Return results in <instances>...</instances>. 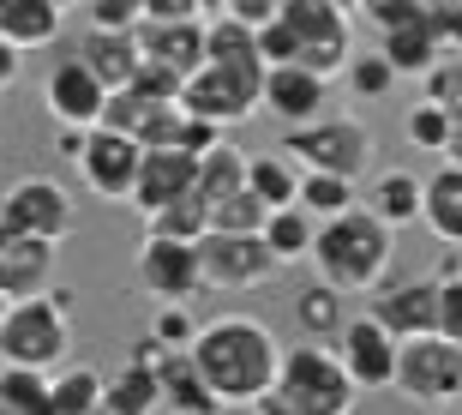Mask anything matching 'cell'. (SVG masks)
<instances>
[{
  "label": "cell",
  "instance_id": "obj_4",
  "mask_svg": "<svg viewBox=\"0 0 462 415\" xmlns=\"http://www.w3.org/2000/svg\"><path fill=\"white\" fill-rule=\"evenodd\" d=\"M276 403L289 415H355L360 391L348 380V367L337 362L330 344H289L282 349V373H276Z\"/></svg>",
  "mask_w": 462,
  "mask_h": 415
},
{
  "label": "cell",
  "instance_id": "obj_8",
  "mask_svg": "<svg viewBox=\"0 0 462 415\" xmlns=\"http://www.w3.org/2000/svg\"><path fill=\"white\" fill-rule=\"evenodd\" d=\"M79 223V205H72V193L49 174H24L13 187L0 193V229H13V235H31L42 247H60Z\"/></svg>",
  "mask_w": 462,
  "mask_h": 415
},
{
  "label": "cell",
  "instance_id": "obj_1",
  "mask_svg": "<svg viewBox=\"0 0 462 415\" xmlns=\"http://www.w3.org/2000/svg\"><path fill=\"white\" fill-rule=\"evenodd\" d=\"M282 349L289 344L258 313H217V319H205V331H199V344L187 355L223 410H253V403H264L276 391Z\"/></svg>",
  "mask_w": 462,
  "mask_h": 415
},
{
  "label": "cell",
  "instance_id": "obj_26",
  "mask_svg": "<svg viewBox=\"0 0 462 415\" xmlns=\"http://www.w3.org/2000/svg\"><path fill=\"white\" fill-rule=\"evenodd\" d=\"M294 325H300L307 344H337V331L348 325V295L312 277L307 289L294 295Z\"/></svg>",
  "mask_w": 462,
  "mask_h": 415
},
{
  "label": "cell",
  "instance_id": "obj_51",
  "mask_svg": "<svg viewBox=\"0 0 462 415\" xmlns=\"http://www.w3.org/2000/svg\"><path fill=\"white\" fill-rule=\"evenodd\" d=\"M432 415H462V403H450V410H432Z\"/></svg>",
  "mask_w": 462,
  "mask_h": 415
},
{
  "label": "cell",
  "instance_id": "obj_22",
  "mask_svg": "<svg viewBox=\"0 0 462 415\" xmlns=\"http://www.w3.org/2000/svg\"><path fill=\"white\" fill-rule=\"evenodd\" d=\"M72 61L97 72V79L108 85V97H115V90H133L138 67H144L138 36H108V31H79V42H72Z\"/></svg>",
  "mask_w": 462,
  "mask_h": 415
},
{
  "label": "cell",
  "instance_id": "obj_32",
  "mask_svg": "<svg viewBox=\"0 0 462 415\" xmlns=\"http://www.w3.org/2000/svg\"><path fill=\"white\" fill-rule=\"evenodd\" d=\"M312 241H319V223H312L300 205L271 211V223H264V247H271V259H276V265H300V259H312Z\"/></svg>",
  "mask_w": 462,
  "mask_h": 415
},
{
  "label": "cell",
  "instance_id": "obj_9",
  "mask_svg": "<svg viewBox=\"0 0 462 415\" xmlns=\"http://www.w3.org/2000/svg\"><path fill=\"white\" fill-rule=\"evenodd\" d=\"M133 277H138V289L151 295V307H187L192 295L205 289L199 247H187V241H162V235H144V241H138Z\"/></svg>",
  "mask_w": 462,
  "mask_h": 415
},
{
  "label": "cell",
  "instance_id": "obj_33",
  "mask_svg": "<svg viewBox=\"0 0 462 415\" xmlns=\"http://www.w3.org/2000/svg\"><path fill=\"white\" fill-rule=\"evenodd\" d=\"M144 235H162V241H187V247H199V241L210 235V205L199 199V193H187V199L162 205L156 217H144Z\"/></svg>",
  "mask_w": 462,
  "mask_h": 415
},
{
  "label": "cell",
  "instance_id": "obj_13",
  "mask_svg": "<svg viewBox=\"0 0 462 415\" xmlns=\"http://www.w3.org/2000/svg\"><path fill=\"white\" fill-rule=\"evenodd\" d=\"M180 108L192 121H210V127H228V121H246L253 108H264V79H240V72L223 67H199L180 90Z\"/></svg>",
  "mask_w": 462,
  "mask_h": 415
},
{
  "label": "cell",
  "instance_id": "obj_14",
  "mask_svg": "<svg viewBox=\"0 0 462 415\" xmlns=\"http://www.w3.org/2000/svg\"><path fill=\"white\" fill-rule=\"evenodd\" d=\"M138 169H144V145L120 133H90L85 156H79V181H85L103 205H133Z\"/></svg>",
  "mask_w": 462,
  "mask_h": 415
},
{
  "label": "cell",
  "instance_id": "obj_43",
  "mask_svg": "<svg viewBox=\"0 0 462 415\" xmlns=\"http://www.w3.org/2000/svg\"><path fill=\"white\" fill-rule=\"evenodd\" d=\"M360 18L378 24V36H391V31H402V24L420 18V0H373V6H360Z\"/></svg>",
  "mask_w": 462,
  "mask_h": 415
},
{
  "label": "cell",
  "instance_id": "obj_40",
  "mask_svg": "<svg viewBox=\"0 0 462 415\" xmlns=\"http://www.w3.org/2000/svg\"><path fill=\"white\" fill-rule=\"evenodd\" d=\"M79 18H85V31L138 36V24H144V0H85Z\"/></svg>",
  "mask_w": 462,
  "mask_h": 415
},
{
  "label": "cell",
  "instance_id": "obj_24",
  "mask_svg": "<svg viewBox=\"0 0 462 415\" xmlns=\"http://www.w3.org/2000/svg\"><path fill=\"white\" fill-rule=\"evenodd\" d=\"M420 229L445 253H462V169L457 163H439L427 174V217H420Z\"/></svg>",
  "mask_w": 462,
  "mask_h": 415
},
{
  "label": "cell",
  "instance_id": "obj_7",
  "mask_svg": "<svg viewBox=\"0 0 462 415\" xmlns=\"http://www.w3.org/2000/svg\"><path fill=\"white\" fill-rule=\"evenodd\" d=\"M396 398L420 403V410H450L462 403V344L450 337H409L396 355Z\"/></svg>",
  "mask_w": 462,
  "mask_h": 415
},
{
  "label": "cell",
  "instance_id": "obj_48",
  "mask_svg": "<svg viewBox=\"0 0 462 415\" xmlns=\"http://www.w3.org/2000/svg\"><path fill=\"white\" fill-rule=\"evenodd\" d=\"M246 415H289V410H282V403H276V398H264V403H253V410H246Z\"/></svg>",
  "mask_w": 462,
  "mask_h": 415
},
{
  "label": "cell",
  "instance_id": "obj_41",
  "mask_svg": "<svg viewBox=\"0 0 462 415\" xmlns=\"http://www.w3.org/2000/svg\"><path fill=\"white\" fill-rule=\"evenodd\" d=\"M199 331H205V319H192V307H151V337L169 355H187L199 344Z\"/></svg>",
  "mask_w": 462,
  "mask_h": 415
},
{
  "label": "cell",
  "instance_id": "obj_31",
  "mask_svg": "<svg viewBox=\"0 0 462 415\" xmlns=\"http://www.w3.org/2000/svg\"><path fill=\"white\" fill-rule=\"evenodd\" d=\"M162 410L169 415H217L223 410V403L210 398V385L199 380L192 355H174V362L162 367Z\"/></svg>",
  "mask_w": 462,
  "mask_h": 415
},
{
  "label": "cell",
  "instance_id": "obj_10",
  "mask_svg": "<svg viewBox=\"0 0 462 415\" xmlns=\"http://www.w3.org/2000/svg\"><path fill=\"white\" fill-rule=\"evenodd\" d=\"M330 349H337V362L348 367V380H355L360 398H366V391H396V355H402V337H391L373 313H348V325L337 331Z\"/></svg>",
  "mask_w": 462,
  "mask_h": 415
},
{
  "label": "cell",
  "instance_id": "obj_21",
  "mask_svg": "<svg viewBox=\"0 0 462 415\" xmlns=\"http://www.w3.org/2000/svg\"><path fill=\"white\" fill-rule=\"evenodd\" d=\"M0 36H6L18 54L54 49V42L67 36V6H60V0H0Z\"/></svg>",
  "mask_w": 462,
  "mask_h": 415
},
{
  "label": "cell",
  "instance_id": "obj_45",
  "mask_svg": "<svg viewBox=\"0 0 462 415\" xmlns=\"http://www.w3.org/2000/svg\"><path fill=\"white\" fill-rule=\"evenodd\" d=\"M210 6H199V0H144V18H156V24H174V18H205Z\"/></svg>",
  "mask_w": 462,
  "mask_h": 415
},
{
  "label": "cell",
  "instance_id": "obj_6",
  "mask_svg": "<svg viewBox=\"0 0 462 415\" xmlns=\"http://www.w3.org/2000/svg\"><path fill=\"white\" fill-rule=\"evenodd\" d=\"M282 24L300 36V67L312 79H325V85H337L348 72V61L360 54L355 49V18L337 0H282Z\"/></svg>",
  "mask_w": 462,
  "mask_h": 415
},
{
  "label": "cell",
  "instance_id": "obj_23",
  "mask_svg": "<svg viewBox=\"0 0 462 415\" xmlns=\"http://www.w3.org/2000/svg\"><path fill=\"white\" fill-rule=\"evenodd\" d=\"M205 67H223V72H240V79H264V54H258V31L235 24L223 6H210L205 18Z\"/></svg>",
  "mask_w": 462,
  "mask_h": 415
},
{
  "label": "cell",
  "instance_id": "obj_28",
  "mask_svg": "<svg viewBox=\"0 0 462 415\" xmlns=\"http://www.w3.org/2000/svg\"><path fill=\"white\" fill-rule=\"evenodd\" d=\"M378 54L391 61L396 79H427L439 61H445V49H439V36L427 31V18H414V24H402V31L378 36Z\"/></svg>",
  "mask_w": 462,
  "mask_h": 415
},
{
  "label": "cell",
  "instance_id": "obj_44",
  "mask_svg": "<svg viewBox=\"0 0 462 415\" xmlns=\"http://www.w3.org/2000/svg\"><path fill=\"white\" fill-rule=\"evenodd\" d=\"M235 24H246V31H271L276 18H282V0H217Z\"/></svg>",
  "mask_w": 462,
  "mask_h": 415
},
{
  "label": "cell",
  "instance_id": "obj_36",
  "mask_svg": "<svg viewBox=\"0 0 462 415\" xmlns=\"http://www.w3.org/2000/svg\"><path fill=\"white\" fill-rule=\"evenodd\" d=\"M432 283H439V337L462 344V253H445L432 265Z\"/></svg>",
  "mask_w": 462,
  "mask_h": 415
},
{
  "label": "cell",
  "instance_id": "obj_18",
  "mask_svg": "<svg viewBox=\"0 0 462 415\" xmlns=\"http://www.w3.org/2000/svg\"><path fill=\"white\" fill-rule=\"evenodd\" d=\"M199 193V156L187 151H144V169H138V193H133V211L138 217H156L162 205Z\"/></svg>",
  "mask_w": 462,
  "mask_h": 415
},
{
  "label": "cell",
  "instance_id": "obj_25",
  "mask_svg": "<svg viewBox=\"0 0 462 415\" xmlns=\"http://www.w3.org/2000/svg\"><path fill=\"white\" fill-rule=\"evenodd\" d=\"M300 181H307V169H300L294 156H282V151H258L253 169H246V193H253L264 211L300 205Z\"/></svg>",
  "mask_w": 462,
  "mask_h": 415
},
{
  "label": "cell",
  "instance_id": "obj_29",
  "mask_svg": "<svg viewBox=\"0 0 462 415\" xmlns=\"http://www.w3.org/2000/svg\"><path fill=\"white\" fill-rule=\"evenodd\" d=\"M246 169H253V156L223 138L210 156H199V199H205V205H223V199L246 193Z\"/></svg>",
  "mask_w": 462,
  "mask_h": 415
},
{
  "label": "cell",
  "instance_id": "obj_37",
  "mask_svg": "<svg viewBox=\"0 0 462 415\" xmlns=\"http://www.w3.org/2000/svg\"><path fill=\"white\" fill-rule=\"evenodd\" d=\"M343 85L355 90L360 103H384V97H391V90H396V72H391V61H384V54H378V49H360L355 61H348Z\"/></svg>",
  "mask_w": 462,
  "mask_h": 415
},
{
  "label": "cell",
  "instance_id": "obj_49",
  "mask_svg": "<svg viewBox=\"0 0 462 415\" xmlns=\"http://www.w3.org/2000/svg\"><path fill=\"white\" fill-rule=\"evenodd\" d=\"M445 163H457V169H462V127H457V138H450V151H445Z\"/></svg>",
  "mask_w": 462,
  "mask_h": 415
},
{
  "label": "cell",
  "instance_id": "obj_46",
  "mask_svg": "<svg viewBox=\"0 0 462 415\" xmlns=\"http://www.w3.org/2000/svg\"><path fill=\"white\" fill-rule=\"evenodd\" d=\"M18 72H24V54H18L13 42H6V36H0V97H6V90L18 85Z\"/></svg>",
  "mask_w": 462,
  "mask_h": 415
},
{
  "label": "cell",
  "instance_id": "obj_35",
  "mask_svg": "<svg viewBox=\"0 0 462 415\" xmlns=\"http://www.w3.org/2000/svg\"><path fill=\"white\" fill-rule=\"evenodd\" d=\"M402 138H409L414 151H427V156H445L450 151V138H457V121H450L445 108H432L414 97L409 115H402Z\"/></svg>",
  "mask_w": 462,
  "mask_h": 415
},
{
  "label": "cell",
  "instance_id": "obj_50",
  "mask_svg": "<svg viewBox=\"0 0 462 415\" xmlns=\"http://www.w3.org/2000/svg\"><path fill=\"white\" fill-rule=\"evenodd\" d=\"M6 313H13V301H6V295H0V325H6Z\"/></svg>",
  "mask_w": 462,
  "mask_h": 415
},
{
  "label": "cell",
  "instance_id": "obj_19",
  "mask_svg": "<svg viewBox=\"0 0 462 415\" xmlns=\"http://www.w3.org/2000/svg\"><path fill=\"white\" fill-rule=\"evenodd\" d=\"M360 205L373 211L384 229H396V235H402V229H420V217H427V174H414V169H378Z\"/></svg>",
  "mask_w": 462,
  "mask_h": 415
},
{
  "label": "cell",
  "instance_id": "obj_12",
  "mask_svg": "<svg viewBox=\"0 0 462 415\" xmlns=\"http://www.w3.org/2000/svg\"><path fill=\"white\" fill-rule=\"evenodd\" d=\"M42 108H49V121L60 127V133H97V127H103V108H108V85L67 54V61H54L49 79H42Z\"/></svg>",
  "mask_w": 462,
  "mask_h": 415
},
{
  "label": "cell",
  "instance_id": "obj_47",
  "mask_svg": "<svg viewBox=\"0 0 462 415\" xmlns=\"http://www.w3.org/2000/svg\"><path fill=\"white\" fill-rule=\"evenodd\" d=\"M85 145H90V133H54V156H60V163H72V169H79Z\"/></svg>",
  "mask_w": 462,
  "mask_h": 415
},
{
  "label": "cell",
  "instance_id": "obj_17",
  "mask_svg": "<svg viewBox=\"0 0 462 415\" xmlns=\"http://www.w3.org/2000/svg\"><path fill=\"white\" fill-rule=\"evenodd\" d=\"M205 18H174V24L144 18V24H138V54H144V67H162V72H174V79H192V72L205 67Z\"/></svg>",
  "mask_w": 462,
  "mask_h": 415
},
{
  "label": "cell",
  "instance_id": "obj_27",
  "mask_svg": "<svg viewBox=\"0 0 462 415\" xmlns=\"http://www.w3.org/2000/svg\"><path fill=\"white\" fill-rule=\"evenodd\" d=\"M103 415H169L162 410V380H156L151 367H138V362H120L115 373H108Z\"/></svg>",
  "mask_w": 462,
  "mask_h": 415
},
{
  "label": "cell",
  "instance_id": "obj_5",
  "mask_svg": "<svg viewBox=\"0 0 462 415\" xmlns=\"http://www.w3.org/2000/svg\"><path fill=\"white\" fill-rule=\"evenodd\" d=\"M282 156H294L300 169L312 174H343V181H360V174L373 169V127L355 121V115H325V121L300 127V133H282V145H276Z\"/></svg>",
  "mask_w": 462,
  "mask_h": 415
},
{
  "label": "cell",
  "instance_id": "obj_39",
  "mask_svg": "<svg viewBox=\"0 0 462 415\" xmlns=\"http://www.w3.org/2000/svg\"><path fill=\"white\" fill-rule=\"evenodd\" d=\"M420 103L445 108L450 121L462 127V54H445V61H439V67L420 79Z\"/></svg>",
  "mask_w": 462,
  "mask_h": 415
},
{
  "label": "cell",
  "instance_id": "obj_30",
  "mask_svg": "<svg viewBox=\"0 0 462 415\" xmlns=\"http://www.w3.org/2000/svg\"><path fill=\"white\" fill-rule=\"evenodd\" d=\"M108 373L90 362H67L54 373V415H103Z\"/></svg>",
  "mask_w": 462,
  "mask_h": 415
},
{
  "label": "cell",
  "instance_id": "obj_34",
  "mask_svg": "<svg viewBox=\"0 0 462 415\" xmlns=\"http://www.w3.org/2000/svg\"><path fill=\"white\" fill-rule=\"evenodd\" d=\"M300 211H307L312 223H337V217L360 211L355 181H343V174H312L307 169V181H300Z\"/></svg>",
  "mask_w": 462,
  "mask_h": 415
},
{
  "label": "cell",
  "instance_id": "obj_2",
  "mask_svg": "<svg viewBox=\"0 0 462 415\" xmlns=\"http://www.w3.org/2000/svg\"><path fill=\"white\" fill-rule=\"evenodd\" d=\"M391 265H396V229H384L366 205L337 217V223H319V241H312L319 283L343 295H373L391 283Z\"/></svg>",
  "mask_w": 462,
  "mask_h": 415
},
{
  "label": "cell",
  "instance_id": "obj_15",
  "mask_svg": "<svg viewBox=\"0 0 462 415\" xmlns=\"http://www.w3.org/2000/svg\"><path fill=\"white\" fill-rule=\"evenodd\" d=\"M391 337H432L439 331V283L432 277H391L384 289H373V307H366Z\"/></svg>",
  "mask_w": 462,
  "mask_h": 415
},
{
  "label": "cell",
  "instance_id": "obj_11",
  "mask_svg": "<svg viewBox=\"0 0 462 415\" xmlns=\"http://www.w3.org/2000/svg\"><path fill=\"white\" fill-rule=\"evenodd\" d=\"M199 271H205V289L246 295V289H258V283H271L282 265L271 259L264 235H205V241H199Z\"/></svg>",
  "mask_w": 462,
  "mask_h": 415
},
{
  "label": "cell",
  "instance_id": "obj_16",
  "mask_svg": "<svg viewBox=\"0 0 462 415\" xmlns=\"http://www.w3.org/2000/svg\"><path fill=\"white\" fill-rule=\"evenodd\" d=\"M264 115H276L282 133H300L330 115V85L312 79L307 67H271L264 72Z\"/></svg>",
  "mask_w": 462,
  "mask_h": 415
},
{
  "label": "cell",
  "instance_id": "obj_42",
  "mask_svg": "<svg viewBox=\"0 0 462 415\" xmlns=\"http://www.w3.org/2000/svg\"><path fill=\"white\" fill-rule=\"evenodd\" d=\"M420 18H427V31L439 36V49L462 54V0H420Z\"/></svg>",
  "mask_w": 462,
  "mask_h": 415
},
{
  "label": "cell",
  "instance_id": "obj_3",
  "mask_svg": "<svg viewBox=\"0 0 462 415\" xmlns=\"http://www.w3.org/2000/svg\"><path fill=\"white\" fill-rule=\"evenodd\" d=\"M72 313L79 295L49 289L31 301H13L6 325H0V367H24V373H60L72 362Z\"/></svg>",
  "mask_w": 462,
  "mask_h": 415
},
{
  "label": "cell",
  "instance_id": "obj_20",
  "mask_svg": "<svg viewBox=\"0 0 462 415\" xmlns=\"http://www.w3.org/2000/svg\"><path fill=\"white\" fill-rule=\"evenodd\" d=\"M54 247L31 241V235H13L0 229V295L6 301H31V295H49L54 283Z\"/></svg>",
  "mask_w": 462,
  "mask_h": 415
},
{
  "label": "cell",
  "instance_id": "obj_38",
  "mask_svg": "<svg viewBox=\"0 0 462 415\" xmlns=\"http://www.w3.org/2000/svg\"><path fill=\"white\" fill-rule=\"evenodd\" d=\"M264 223H271V211L258 205L253 193H235L223 205H210V235H264Z\"/></svg>",
  "mask_w": 462,
  "mask_h": 415
}]
</instances>
